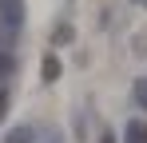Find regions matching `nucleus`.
Instances as JSON below:
<instances>
[{
  "label": "nucleus",
  "mask_w": 147,
  "mask_h": 143,
  "mask_svg": "<svg viewBox=\"0 0 147 143\" xmlns=\"http://www.w3.org/2000/svg\"><path fill=\"white\" fill-rule=\"evenodd\" d=\"M56 76H60V60H56V56H48V60H44V80H56Z\"/></svg>",
  "instance_id": "1"
}]
</instances>
